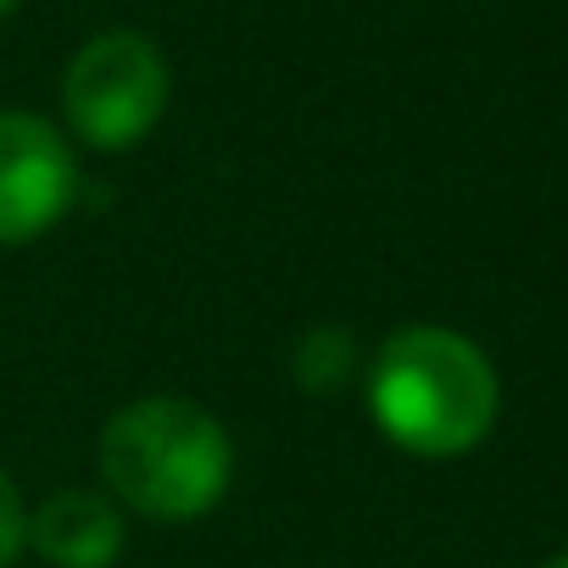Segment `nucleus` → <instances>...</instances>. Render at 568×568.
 <instances>
[{
  "mask_svg": "<svg viewBox=\"0 0 568 568\" xmlns=\"http://www.w3.org/2000/svg\"><path fill=\"white\" fill-rule=\"evenodd\" d=\"M368 413L379 435L413 457H463L490 435L501 379L468 335L407 324L368 363Z\"/></svg>",
  "mask_w": 568,
  "mask_h": 568,
  "instance_id": "1",
  "label": "nucleus"
},
{
  "mask_svg": "<svg viewBox=\"0 0 568 568\" xmlns=\"http://www.w3.org/2000/svg\"><path fill=\"white\" fill-rule=\"evenodd\" d=\"M106 496L151 524L206 518L234 479V440L190 396H140L118 407L95 446Z\"/></svg>",
  "mask_w": 568,
  "mask_h": 568,
  "instance_id": "2",
  "label": "nucleus"
},
{
  "mask_svg": "<svg viewBox=\"0 0 568 568\" xmlns=\"http://www.w3.org/2000/svg\"><path fill=\"white\" fill-rule=\"evenodd\" d=\"M173 101L168 51L140 29H106L84 40L62 73V118L68 140L90 151H129L140 145Z\"/></svg>",
  "mask_w": 568,
  "mask_h": 568,
  "instance_id": "3",
  "label": "nucleus"
},
{
  "mask_svg": "<svg viewBox=\"0 0 568 568\" xmlns=\"http://www.w3.org/2000/svg\"><path fill=\"white\" fill-rule=\"evenodd\" d=\"M79 201L73 140L23 106H0V245L51 234Z\"/></svg>",
  "mask_w": 568,
  "mask_h": 568,
  "instance_id": "4",
  "label": "nucleus"
},
{
  "mask_svg": "<svg viewBox=\"0 0 568 568\" xmlns=\"http://www.w3.org/2000/svg\"><path fill=\"white\" fill-rule=\"evenodd\" d=\"M29 546L45 557V568H118L129 518L106 490L68 485L29 513Z\"/></svg>",
  "mask_w": 568,
  "mask_h": 568,
  "instance_id": "5",
  "label": "nucleus"
},
{
  "mask_svg": "<svg viewBox=\"0 0 568 568\" xmlns=\"http://www.w3.org/2000/svg\"><path fill=\"white\" fill-rule=\"evenodd\" d=\"M357 374V335L341 324H318L291 346V379L307 396H335Z\"/></svg>",
  "mask_w": 568,
  "mask_h": 568,
  "instance_id": "6",
  "label": "nucleus"
},
{
  "mask_svg": "<svg viewBox=\"0 0 568 568\" xmlns=\"http://www.w3.org/2000/svg\"><path fill=\"white\" fill-rule=\"evenodd\" d=\"M23 551H29V501L18 479L0 468V568H18Z\"/></svg>",
  "mask_w": 568,
  "mask_h": 568,
  "instance_id": "7",
  "label": "nucleus"
},
{
  "mask_svg": "<svg viewBox=\"0 0 568 568\" xmlns=\"http://www.w3.org/2000/svg\"><path fill=\"white\" fill-rule=\"evenodd\" d=\"M18 7H23V0H0V23H7V18H12Z\"/></svg>",
  "mask_w": 568,
  "mask_h": 568,
  "instance_id": "8",
  "label": "nucleus"
},
{
  "mask_svg": "<svg viewBox=\"0 0 568 568\" xmlns=\"http://www.w3.org/2000/svg\"><path fill=\"white\" fill-rule=\"evenodd\" d=\"M546 568H568V551H557V557H551V562H546Z\"/></svg>",
  "mask_w": 568,
  "mask_h": 568,
  "instance_id": "9",
  "label": "nucleus"
}]
</instances>
